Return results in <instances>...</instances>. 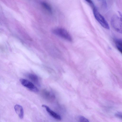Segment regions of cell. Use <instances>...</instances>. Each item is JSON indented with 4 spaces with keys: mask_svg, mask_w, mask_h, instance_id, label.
Segmentation results:
<instances>
[{
    "mask_svg": "<svg viewBox=\"0 0 122 122\" xmlns=\"http://www.w3.org/2000/svg\"><path fill=\"white\" fill-rule=\"evenodd\" d=\"M89 4H90L91 5L92 7H93V8L94 7V6L91 0H85Z\"/></svg>",
    "mask_w": 122,
    "mask_h": 122,
    "instance_id": "obj_14",
    "label": "cell"
},
{
    "mask_svg": "<svg viewBox=\"0 0 122 122\" xmlns=\"http://www.w3.org/2000/svg\"><path fill=\"white\" fill-rule=\"evenodd\" d=\"M94 8L98 10H104L107 8V4L106 0H91Z\"/></svg>",
    "mask_w": 122,
    "mask_h": 122,
    "instance_id": "obj_4",
    "label": "cell"
},
{
    "mask_svg": "<svg viewBox=\"0 0 122 122\" xmlns=\"http://www.w3.org/2000/svg\"><path fill=\"white\" fill-rule=\"evenodd\" d=\"M43 96L46 99L49 100H51L54 99V96L51 92L46 90H43L42 92Z\"/></svg>",
    "mask_w": 122,
    "mask_h": 122,
    "instance_id": "obj_9",
    "label": "cell"
},
{
    "mask_svg": "<svg viewBox=\"0 0 122 122\" xmlns=\"http://www.w3.org/2000/svg\"><path fill=\"white\" fill-rule=\"evenodd\" d=\"M20 81L22 85L30 91L35 92L39 91V90L37 87L29 81L24 79H21Z\"/></svg>",
    "mask_w": 122,
    "mask_h": 122,
    "instance_id": "obj_5",
    "label": "cell"
},
{
    "mask_svg": "<svg viewBox=\"0 0 122 122\" xmlns=\"http://www.w3.org/2000/svg\"><path fill=\"white\" fill-rule=\"evenodd\" d=\"M116 46L118 50L122 53V40L121 39H116L115 40Z\"/></svg>",
    "mask_w": 122,
    "mask_h": 122,
    "instance_id": "obj_10",
    "label": "cell"
},
{
    "mask_svg": "<svg viewBox=\"0 0 122 122\" xmlns=\"http://www.w3.org/2000/svg\"><path fill=\"white\" fill-rule=\"evenodd\" d=\"M93 13L95 18L104 28L108 30L110 29L109 25L104 17L95 8H93Z\"/></svg>",
    "mask_w": 122,
    "mask_h": 122,
    "instance_id": "obj_1",
    "label": "cell"
},
{
    "mask_svg": "<svg viewBox=\"0 0 122 122\" xmlns=\"http://www.w3.org/2000/svg\"><path fill=\"white\" fill-rule=\"evenodd\" d=\"M42 107L45 108L49 115L54 118L59 120H61L60 116L52 110L48 106L45 105H42Z\"/></svg>",
    "mask_w": 122,
    "mask_h": 122,
    "instance_id": "obj_6",
    "label": "cell"
},
{
    "mask_svg": "<svg viewBox=\"0 0 122 122\" xmlns=\"http://www.w3.org/2000/svg\"><path fill=\"white\" fill-rule=\"evenodd\" d=\"M53 33L68 41H71L72 39L68 32L65 29L61 28H57L52 30Z\"/></svg>",
    "mask_w": 122,
    "mask_h": 122,
    "instance_id": "obj_3",
    "label": "cell"
},
{
    "mask_svg": "<svg viewBox=\"0 0 122 122\" xmlns=\"http://www.w3.org/2000/svg\"><path fill=\"white\" fill-rule=\"evenodd\" d=\"M76 120L79 122H89L88 120L84 117L79 115L76 116Z\"/></svg>",
    "mask_w": 122,
    "mask_h": 122,
    "instance_id": "obj_12",
    "label": "cell"
},
{
    "mask_svg": "<svg viewBox=\"0 0 122 122\" xmlns=\"http://www.w3.org/2000/svg\"><path fill=\"white\" fill-rule=\"evenodd\" d=\"M111 22L112 26L114 29L118 32L122 33L121 18L117 15H114L111 19Z\"/></svg>",
    "mask_w": 122,
    "mask_h": 122,
    "instance_id": "obj_2",
    "label": "cell"
},
{
    "mask_svg": "<svg viewBox=\"0 0 122 122\" xmlns=\"http://www.w3.org/2000/svg\"><path fill=\"white\" fill-rule=\"evenodd\" d=\"M122 113L120 112H117L115 114V116L120 118L122 119Z\"/></svg>",
    "mask_w": 122,
    "mask_h": 122,
    "instance_id": "obj_13",
    "label": "cell"
},
{
    "mask_svg": "<svg viewBox=\"0 0 122 122\" xmlns=\"http://www.w3.org/2000/svg\"><path fill=\"white\" fill-rule=\"evenodd\" d=\"M14 108L15 112L20 119H22L24 117V110L22 107L20 105L16 104Z\"/></svg>",
    "mask_w": 122,
    "mask_h": 122,
    "instance_id": "obj_7",
    "label": "cell"
},
{
    "mask_svg": "<svg viewBox=\"0 0 122 122\" xmlns=\"http://www.w3.org/2000/svg\"><path fill=\"white\" fill-rule=\"evenodd\" d=\"M41 4L43 7L48 12L52 13V10L50 6L47 3L45 2H41Z\"/></svg>",
    "mask_w": 122,
    "mask_h": 122,
    "instance_id": "obj_11",
    "label": "cell"
},
{
    "mask_svg": "<svg viewBox=\"0 0 122 122\" xmlns=\"http://www.w3.org/2000/svg\"><path fill=\"white\" fill-rule=\"evenodd\" d=\"M27 77L32 81L38 86H40L39 80L38 76L36 75L29 73L26 75Z\"/></svg>",
    "mask_w": 122,
    "mask_h": 122,
    "instance_id": "obj_8",
    "label": "cell"
}]
</instances>
